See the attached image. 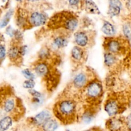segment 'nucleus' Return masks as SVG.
Returning a JSON list of instances; mask_svg holds the SVG:
<instances>
[{"instance_id": "obj_30", "label": "nucleus", "mask_w": 131, "mask_h": 131, "mask_svg": "<svg viewBox=\"0 0 131 131\" xmlns=\"http://www.w3.org/2000/svg\"><path fill=\"white\" fill-rule=\"evenodd\" d=\"M14 37L16 40L20 41L23 37V33H22L20 30H15V33H14Z\"/></svg>"}, {"instance_id": "obj_17", "label": "nucleus", "mask_w": 131, "mask_h": 131, "mask_svg": "<svg viewBox=\"0 0 131 131\" xmlns=\"http://www.w3.org/2000/svg\"><path fill=\"white\" fill-rule=\"evenodd\" d=\"M40 127L42 131H56L58 128V123L54 119L51 118L45 122Z\"/></svg>"}, {"instance_id": "obj_38", "label": "nucleus", "mask_w": 131, "mask_h": 131, "mask_svg": "<svg viewBox=\"0 0 131 131\" xmlns=\"http://www.w3.org/2000/svg\"><path fill=\"white\" fill-rule=\"evenodd\" d=\"M84 131H99V130L96 128H93V129H88L86 130H84Z\"/></svg>"}, {"instance_id": "obj_9", "label": "nucleus", "mask_w": 131, "mask_h": 131, "mask_svg": "<svg viewBox=\"0 0 131 131\" xmlns=\"http://www.w3.org/2000/svg\"><path fill=\"white\" fill-rule=\"evenodd\" d=\"M74 39L78 46L83 48L89 45L91 37L88 32L85 31H79L74 35Z\"/></svg>"}, {"instance_id": "obj_11", "label": "nucleus", "mask_w": 131, "mask_h": 131, "mask_svg": "<svg viewBox=\"0 0 131 131\" xmlns=\"http://www.w3.org/2000/svg\"><path fill=\"white\" fill-rule=\"evenodd\" d=\"M88 83V75L85 72H80L77 74L72 81L73 85L78 89H84Z\"/></svg>"}, {"instance_id": "obj_35", "label": "nucleus", "mask_w": 131, "mask_h": 131, "mask_svg": "<svg viewBox=\"0 0 131 131\" xmlns=\"http://www.w3.org/2000/svg\"><path fill=\"white\" fill-rule=\"evenodd\" d=\"M14 33H15V30H14V29H13L11 26H9L6 28V33L8 35L10 36V37H14Z\"/></svg>"}, {"instance_id": "obj_31", "label": "nucleus", "mask_w": 131, "mask_h": 131, "mask_svg": "<svg viewBox=\"0 0 131 131\" xmlns=\"http://www.w3.org/2000/svg\"><path fill=\"white\" fill-rule=\"evenodd\" d=\"M28 47L27 46H22L19 47V52H20L21 56H24L28 52Z\"/></svg>"}, {"instance_id": "obj_4", "label": "nucleus", "mask_w": 131, "mask_h": 131, "mask_svg": "<svg viewBox=\"0 0 131 131\" xmlns=\"http://www.w3.org/2000/svg\"><path fill=\"white\" fill-rule=\"evenodd\" d=\"M104 47L106 52H110L113 54H119L122 53L125 49L124 41L122 39L116 37H107L104 43Z\"/></svg>"}, {"instance_id": "obj_14", "label": "nucleus", "mask_w": 131, "mask_h": 131, "mask_svg": "<svg viewBox=\"0 0 131 131\" xmlns=\"http://www.w3.org/2000/svg\"><path fill=\"white\" fill-rule=\"evenodd\" d=\"M3 103V107L4 111L7 113H10L14 111V110H15V107H17V106H16V103H17V102H15V100L14 97H6V99L4 101Z\"/></svg>"}, {"instance_id": "obj_3", "label": "nucleus", "mask_w": 131, "mask_h": 131, "mask_svg": "<svg viewBox=\"0 0 131 131\" xmlns=\"http://www.w3.org/2000/svg\"><path fill=\"white\" fill-rule=\"evenodd\" d=\"M84 90L87 101L90 102H96L102 97L103 93V86L99 81L93 79L89 81L84 88Z\"/></svg>"}, {"instance_id": "obj_13", "label": "nucleus", "mask_w": 131, "mask_h": 131, "mask_svg": "<svg viewBox=\"0 0 131 131\" xmlns=\"http://www.w3.org/2000/svg\"><path fill=\"white\" fill-rule=\"evenodd\" d=\"M122 9V3L121 1L118 0L110 1L109 2V9L107 14L111 17L117 16L120 14Z\"/></svg>"}, {"instance_id": "obj_29", "label": "nucleus", "mask_w": 131, "mask_h": 131, "mask_svg": "<svg viewBox=\"0 0 131 131\" xmlns=\"http://www.w3.org/2000/svg\"><path fill=\"white\" fill-rule=\"evenodd\" d=\"M43 102V97H32L31 102L34 106H40Z\"/></svg>"}, {"instance_id": "obj_39", "label": "nucleus", "mask_w": 131, "mask_h": 131, "mask_svg": "<svg viewBox=\"0 0 131 131\" xmlns=\"http://www.w3.org/2000/svg\"><path fill=\"white\" fill-rule=\"evenodd\" d=\"M66 131H70V130H66Z\"/></svg>"}, {"instance_id": "obj_7", "label": "nucleus", "mask_w": 131, "mask_h": 131, "mask_svg": "<svg viewBox=\"0 0 131 131\" xmlns=\"http://www.w3.org/2000/svg\"><path fill=\"white\" fill-rule=\"evenodd\" d=\"M29 20L31 26H40L46 24L47 16L42 12L34 11L29 14Z\"/></svg>"}, {"instance_id": "obj_34", "label": "nucleus", "mask_w": 131, "mask_h": 131, "mask_svg": "<svg viewBox=\"0 0 131 131\" xmlns=\"http://www.w3.org/2000/svg\"><path fill=\"white\" fill-rule=\"evenodd\" d=\"M6 55V49L5 46L0 45V60H2L5 57Z\"/></svg>"}, {"instance_id": "obj_32", "label": "nucleus", "mask_w": 131, "mask_h": 131, "mask_svg": "<svg viewBox=\"0 0 131 131\" xmlns=\"http://www.w3.org/2000/svg\"><path fill=\"white\" fill-rule=\"evenodd\" d=\"M125 124H126L128 131H131V113L127 116L126 120H125Z\"/></svg>"}, {"instance_id": "obj_18", "label": "nucleus", "mask_w": 131, "mask_h": 131, "mask_svg": "<svg viewBox=\"0 0 131 131\" xmlns=\"http://www.w3.org/2000/svg\"><path fill=\"white\" fill-rule=\"evenodd\" d=\"M84 9L87 12L93 14H100L101 12L98 6L93 1H85L83 2Z\"/></svg>"}, {"instance_id": "obj_1", "label": "nucleus", "mask_w": 131, "mask_h": 131, "mask_svg": "<svg viewBox=\"0 0 131 131\" xmlns=\"http://www.w3.org/2000/svg\"><path fill=\"white\" fill-rule=\"evenodd\" d=\"M53 112L55 116L63 124H72L76 118V103L71 99H61L55 104Z\"/></svg>"}, {"instance_id": "obj_22", "label": "nucleus", "mask_w": 131, "mask_h": 131, "mask_svg": "<svg viewBox=\"0 0 131 131\" xmlns=\"http://www.w3.org/2000/svg\"><path fill=\"white\" fill-rule=\"evenodd\" d=\"M12 125V118L10 116H5L0 120V131L7 130Z\"/></svg>"}, {"instance_id": "obj_8", "label": "nucleus", "mask_w": 131, "mask_h": 131, "mask_svg": "<svg viewBox=\"0 0 131 131\" xmlns=\"http://www.w3.org/2000/svg\"><path fill=\"white\" fill-rule=\"evenodd\" d=\"M28 12L24 9L19 8L17 13L16 24L19 28L23 29H28L30 28L31 24L29 20Z\"/></svg>"}, {"instance_id": "obj_24", "label": "nucleus", "mask_w": 131, "mask_h": 131, "mask_svg": "<svg viewBox=\"0 0 131 131\" xmlns=\"http://www.w3.org/2000/svg\"><path fill=\"white\" fill-rule=\"evenodd\" d=\"M14 14V10L13 9H10L5 14V15H4L3 18L2 19V20L0 22V28H3L6 27L8 25V24L10 22V19H11L12 16Z\"/></svg>"}, {"instance_id": "obj_23", "label": "nucleus", "mask_w": 131, "mask_h": 131, "mask_svg": "<svg viewBox=\"0 0 131 131\" xmlns=\"http://www.w3.org/2000/svg\"><path fill=\"white\" fill-rule=\"evenodd\" d=\"M94 111L92 110H88L84 111L81 116L82 120L85 124H90L94 118Z\"/></svg>"}, {"instance_id": "obj_5", "label": "nucleus", "mask_w": 131, "mask_h": 131, "mask_svg": "<svg viewBox=\"0 0 131 131\" xmlns=\"http://www.w3.org/2000/svg\"><path fill=\"white\" fill-rule=\"evenodd\" d=\"M124 106L122 102L116 97H110L104 104V110L110 116L115 117L122 111Z\"/></svg>"}, {"instance_id": "obj_6", "label": "nucleus", "mask_w": 131, "mask_h": 131, "mask_svg": "<svg viewBox=\"0 0 131 131\" xmlns=\"http://www.w3.org/2000/svg\"><path fill=\"white\" fill-rule=\"evenodd\" d=\"M106 127L109 131L128 130L125 120L120 117H112L106 122Z\"/></svg>"}, {"instance_id": "obj_10", "label": "nucleus", "mask_w": 131, "mask_h": 131, "mask_svg": "<svg viewBox=\"0 0 131 131\" xmlns=\"http://www.w3.org/2000/svg\"><path fill=\"white\" fill-rule=\"evenodd\" d=\"M51 118V115L47 110L41 111L37 115L31 118V123L37 127H41L45 122Z\"/></svg>"}, {"instance_id": "obj_33", "label": "nucleus", "mask_w": 131, "mask_h": 131, "mask_svg": "<svg viewBox=\"0 0 131 131\" xmlns=\"http://www.w3.org/2000/svg\"><path fill=\"white\" fill-rule=\"evenodd\" d=\"M29 93L32 97H42V94H41L40 92H38L37 90H29Z\"/></svg>"}, {"instance_id": "obj_21", "label": "nucleus", "mask_w": 131, "mask_h": 131, "mask_svg": "<svg viewBox=\"0 0 131 131\" xmlns=\"http://www.w3.org/2000/svg\"><path fill=\"white\" fill-rule=\"evenodd\" d=\"M117 61V58L116 55L110 52H106L104 54V63L108 67L113 66Z\"/></svg>"}, {"instance_id": "obj_12", "label": "nucleus", "mask_w": 131, "mask_h": 131, "mask_svg": "<svg viewBox=\"0 0 131 131\" xmlns=\"http://www.w3.org/2000/svg\"><path fill=\"white\" fill-rule=\"evenodd\" d=\"M34 70L37 75L46 78L51 72L49 66L44 61L37 63L34 67Z\"/></svg>"}, {"instance_id": "obj_37", "label": "nucleus", "mask_w": 131, "mask_h": 131, "mask_svg": "<svg viewBox=\"0 0 131 131\" xmlns=\"http://www.w3.org/2000/svg\"><path fill=\"white\" fill-rule=\"evenodd\" d=\"M126 6L129 10H131V1H127V2H126Z\"/></svg>"}, {"instance_id": "obj_27", "label": "nucleus", "mask_w": 131, "mask_h": 131, "mask_svg": "<svg viewBox=\"0 0 131 131\" xmlns=\"http://www.w3.org/2000/svg\"><path fill=\"white\" fill-rule=\"evenodd\" d=\"M22 73L24 76L26 78L27 80H34L35 78V74L28 69H24V70H23Z\"/></svg>"}, {"instance_id": "obj_16", "label": "nucleus", "mask_w": 131, "mask_h": 131, "mask_svg": "<svg viewBox=\"0 0 131 131\" xmlns=\"http://www.w3.org/2000/svg\"><path fill=\"white\" fill-rule=\"evenodd\" d=\"M102 31L108 37H114L116 32L115 26L111 24L110 22L106 20L104 22L103 26L102 27Z\"/></svg>"}, {"instance_id": "obj_15", "label": "nucleus", "mask_w": 131, "mask_h": 131, "mask_svg": "<svg viewBox=\"0 0 131 131\" xmlns=\"http://www.w3.org/2000/svg\"><path fill=\"white\" fill-rule=\"evenodd\" d=\"M71 56L74 61L80 62L84 57V50L79 46H74L72 49Z\"/></svg>"}, {"instance_id": "obj_2", "label": "nucleus", "mask_w": 131, "mask_h": 131, "mask_svg": "<svg viewBox=\"0 0 131 131\" xmlns=\"http://www.w3.org/2000/svg\"><path fill=\"white\" fill-rule=\"evenodd\" d=\"M78 19L75 14L69 12H61L53 15L47 25L54 29L62 28L67 31H74L78 28Z\"/></svg>"}, {"instance_id": "obj_28", "label": "nucleus", "mask_w": 131, "mask_h": 131, "mask_svg": "<svg viewBox=\"0 0 131 131\" xmlns=\"http://www.w3.org/2000/svg\"><path fill=\"white\" fill-rule=\"evenodd\" d=\"M35 86L34 80H26L23 83V87L28 90H32Z\"/></svg>"}, {"instance_id": "obj_36", "label": "nucleus", "mask_w": 131, "mask_h": 131, "mask_svg": "<svg viewBox=\"0 0 131 131\" xmlns=\"http://www.w3.org/2000/svg\"><path fill=\"white\" fill-rule=\"evenodd\" d=\"M81 1H69V5L72 6H79V4L81 3Z\"/></svg>"}, {"instance_id": "obj_19", "label": "nucleus", "mask_w": 131, "mask_h": 131, "mask_svg": "<svg viewBox=\"0 0 131 131\" xmlns=\"http://www.w3.org/2000/svg\"><path fill=\"white\" fill-rule=\"evenodd\" d=\"M67 38L64 35H58L54 38L53 45L56 48L61 49L66 47L68 44Z\"/></svg>"}, {"instance_id": "obj_20", "label": "nucleus", "mask_w": 131, "mask_h": 131, "mask_svg": "<svg viewBox=\"0 0 131 131\" xmlns=\"http://www.w3.org/2000/svg\"><path fill=\"white\" fill-rule=\"evenodd\" d=\"M19 47H18L17 46H14L10 47L8 52V56L10 60L16 61L21 57V55L19 52Z\"/></svg>"}, {"instance_id": "obj_25", "label": "nucleus", "mask_w": 131, "mask_h": 131, "mask_svg": "<svg viewBox=\"0 0 131 131\" xmlns=\"http://www.w3.org/2000/svg\"><path fill=\"white\" fill-rule=\"evenodd\" d=\"M122 31L124 36L127 40H131V24L130 23H126L123 25Z\"/></svg>"}, {"instance_id": "obj_26", "label": "nucleus", "mask_w": 131, "mask_h": 131, "mask_svg": "<svg viewBox=\"0 0 131 131\" xmlns=\"http://www.w3.org/2000/svg\"><path fill=\"white\" fill-rule=\"evenodd\" d=\"M38 56L42 60V61L47 59L49 58L51 56V51L47 47H44L40 51L39 54H38Z\"/></svg>"}]
</instances>
